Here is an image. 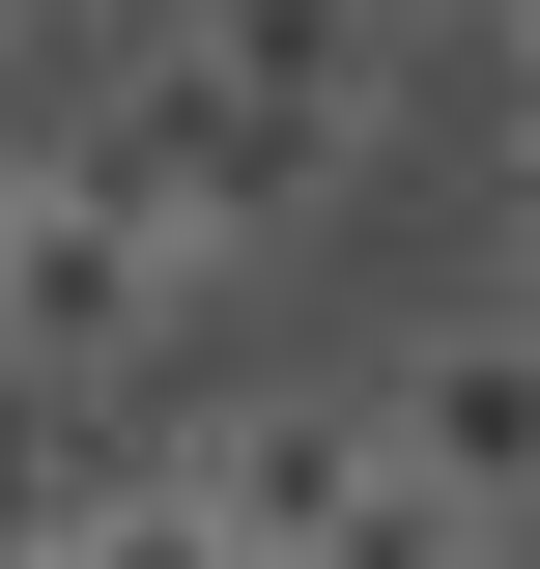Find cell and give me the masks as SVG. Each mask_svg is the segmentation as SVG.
Wrapping results in <instances>:
<instances>
[{"label": "cell", "instance_id": "3", "mask_svg": "<svg viewBox=\"0 0 540 569\" xmlns=\"http://www.w3.org/2000/svg\"><path fill=\"white\" fill-rule=\"evenodd\" d=\"M171 29H200V58H228V114L284 142V200L399 142V0H171Z\"/></svg>", "mask_w": 540, "mask_h": 569}, {"label": "cell", "instance_id": "8", "mask_svg": "<svg viewBox=\"0 0 540 569\" xmlns=\"http://www.w3.org/2000/svg\"><path fill=\"white\" fill-rule=\"evenodd\" d=\"M512 86H540V0H512Z\"/></svg>", "mask_w": 540, "mask_h": 569}, {"label": "cell", "instance_id": "7", "mask_svg": "<svg viewBox=\"0 0 540 569\" xmlns=\"http://www.w3.org/2000/svg\"><path fill=\"white\" fill-rule=\"evenodd\" d=\"M512 284H540V142H512Z\"/></svg>", "mask_w": 540, "mask_h": 569}, {"label": "cell", "instance_id": "6", "mask_svg": "<svg viewBox=\"0 0 540 569\" xmlns=\"http://www.w3.org/2000/svg\"><path fill=\"white\" fill-rule=\"evenodd\" d=\"M0 142H29V0H0Z\"/></svg>", "mask_w": 540, "mask_h": 569}, {"label": "cell", "instance_id": "5", "mask_svg": "<svg viewBox=\"0 0 540 569\" xmlns=\"http://www.w3.org/2000/svg\"><path fill=\"white\" fill-rule=\"evenodd\" d=\"M29 200H58V114L0 142V342H29Z\"/></svg>", "mask_w": 540, "mask_h": 569}, {"label": "cell", "instance_id": "1", "mask_svg": "<svg viewBox=\"0 0 540 569\" xmlns=\"http://www.w3.org/2000/svg\"><path fill=\"white\" fill-rule=\"evenodd\" d=\"M171 485H200L257 569H512V541H483V512L399 456V399H341V370H257V399H200V427H171Z\"/></svg>", "mask_w": 540, "mask_h": 569}, {"label": "cell", "instance_id": "2", "mask_svg": "<svg viewBox=\"0 0 540 569\" xmlns=\"http://www.w3.org/2000/svg\"><path fill=\"white\" fill-rule=\"evenodd\" d=\"M200 284H228V257H171V200H114V171L58 142V200H29V342H0V370H29V399H114Z\"/></svg>", "mask_w": 540, "mask_h": 569}, {"label": "cell", "instance_id": "4", "mask_svg": "<svg viewBox=\"0 0 540 569\" xmlns=\"http://www.w3.org/2000/svg\"><path fill=\"white\" fill-rule=\"evenodd\" d=\"M370 399H399V456H427V485L483 512V541H540V284H483V313H427V342L370 370Z\"/></svg>", "mask_w": 540, "mask_h": 569}]
</instances>
